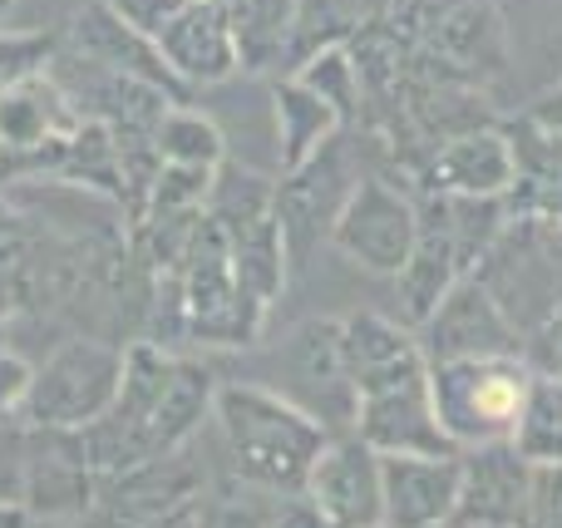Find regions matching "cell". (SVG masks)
Returning a JSON list of instances; mask_svg holds the SVG:
<instances>
[{
	"mask_svg": "<svg viewBox=\"0 0 562 528\" xmlns=\"http://www.w3.org/2000/svg\"><path fill=\"white\" fill-rule=\"evenodd\" d=\"M109 10H114L124 25H134L138 35H148V40H158V30L168 25V20L178 15V10L188 5V0H104Z\"/></svg>",
	"mask_w": 562,
	"mask_h": 528,
	"instance_id": "31",
	"label": "cell"
},
{
	"mask_svg": "<svg viewBox=\"0 0 562 528\" xmlns=\"http://www.w3.org/2000/svg\"><path fill=\"white\" fill-rule=\"evenodd\" d=\"M20 504L35 524H85L99 504V470L79 430L25 425V464H20Z\"/></svg>",
	"mask_w": 562,
	"mask_h": 528,
	"instance_id": "8",
	"label": "cell"
},
{
	"mask_svg": "<svg viewBox=\"0 0 562 528\" xmlns=\"http://www.w3.org/2000/svg\"><path fill=\"white\" fill-rule=\"evenodd\" d=\"M223 233V227H217ZM227 237V257H233V272H237V287L252 296L262 312H272L286 292V272H291V247H286V233H281V217L277 207L252 223L233 227Z\"/></svg>",
	"mask_w": 562,
	"mask_h": 528,
	"instance_id": "22",
	"label": "cell"
},
{
	"mask_svg": "<svg viewBox=\"0 0 562 528\" xmlns=\"http://www.w3.org/2000/svg\"><path fill=\"white\" fill-rule=\"evenodd\" d=\"M223 15L233 25L243 75H267L291 55L296 0H223Z\"/></svg>",
	"mask_w": 562,
	"mask_h": 528,
	"instance_id": "23",
	"label": "cell"
},
{
	"mask_svg": "<svg viewBox=\"0 0 562 528\" xmlns=\"http://www.w3.org/2000/svg\"><path fill=\"white\" fill-rule=\"evenodd\" d=\"M419 45H425L419 55L435 69L479 89L508 69V35L488 0H454V5H445Z\"/></svg>",
	"mask_w": 562,
	"mask_h": 528,
	"instance_id": "15",
	"label": "cell"
},
{
	"mask_svg": "<svg viewBox=\"0 0 562 528\" xmlns=\"http://www.w3.org/2000/svg\"><path fill=\"white\" fill-rule=\"evenodd\" d=\"M0 528H35V519L20 499H0Z\"/></svg>",
	"mask_w": 562,
	"mask_h": 528,
	"instance_id": "36",
	"label": "cell"
},
{
	"mask_svg": "<svg viewBox=\"0 0 562 528\" xmlns=\"http://www.w3.org/2000/svg\"><path fill=\"white\" fill-rule=\"evenodd\" d=\"M533 464L514 450V440L464 450V490H459L454 524L464 528H524Z\"/></svg>",
	"mask_w": 562,
	"mask_h": 528,
	"instance_id": "17",
	"label": "cell"
},
{
	"mask_svg": "<svg viewBox=\"0 0 562 528\" xmlns=\"http://www.w3.org/2000/svg\"><path fill=\"white\" fill-rule=\"evenodd\" d=\"M429 366L464 361V356H514L524 351V332L508 322V312L494 302L479 277H459L445 292V302L415 326Z\"/></svg>",
	"mask_w": 562,
	"mask_h": 528,
	"instance_id": "10",
	"label": "cell"
},
{
	"mask_svg": "<svg viewBox=\"0 0 562 528\" xmlns=\"http://www.w3.org/2000/svg\"><path fill=\"white\" fill-rule=\"evenodd\" d=\"M514 450L528 464H562V375L533 371L528 401L514 425Z\"/></svg>",
	"mask_w": 562,
	"mask_h": 528,
	"instance_id": "25",
	"label": "cell"
},
{
	"mask_svg": "<svg viewBox=\"0 0 562 528\" xmlns=\"http://www.w3.org/2000/svg\"><path fill=\"white\" fill-rule=\"evenodd\" d=\"M178 528H203V524H198V519H183V524H178Z\"/></svg>",
	"mask_w": 562,
	"mask_h": 528,
	"instance_id": "39",
	"label": "cell"
},
{
	"mask_svg": "<svg viewBox=\"0 0 562 528\" xmlns=\"http://www.w3.org/2000/svg\"><path fill=\"white\" fill-rule=\"evenodd\" d=\"M508 148H514V183L504 203L508 217H533L562 233V124L533 114L504 119Z\"/></svg>",
	"mask_w": 562,
	"mask_h": 528,
	"instance_id": "16",
	"label": "cell"
},
{
	"mask_svg": "<svg viewBox=\"0 0 562 528\" xmlns=\"http://www.w3.org/2000/svg\"><path fill=\"white\" fill-rule=\"evenodd\" d=\"M178 277V296H183V332L203 346H252L262 341L267 316L252 296L237 287L233 257H227V237L217 233V223L203 213L188 252L178 257V267H168Z\"/></svg>",
	"mask_w": 562,
	"mask_h": 528,
	"instance_id": "5",
	"label": "cell"
},
{
	"mask_svg": "<svg viewBox=\"0 0 562 528\" xmlns=\"http://www.w3.org/2000/svg\"><path fill=\"white\" fill-rule=\"evenodd\" d=\"M272 114H277V164H281V173H296V168L311 164L336 134H346L336 109H330L316 89L301 85L296 75H286V79L272 85Z\"/></svg>",
	"mask_w": 562,
	"mask_h": 528,
	"instance_id": "21",
	"label": "cell"
},
{
	"mask_svg": "<svg viewBox=\"0 0 562 528\" xmlns=\"http://www.w3.org/2000/svg\"><path fill=\"white\" fill-rule=\"evenodd\" d=\"M30 375H35V366H30L25 356L10 351V346L0 341V425L20 420V405H25Z\"/></svg>",
	"mask_w": 562,
	"mask_h": 528,
	"instance_id": "30",
	"label": "cell"
},
{
	"mask_svg": "<svg viewBox=\"0 0 562 528\" xmlns=\"http://www.w3.org/2000/svg\"><path fill=\"white\" fill-rule=\"evenodd\" d=\"M508 183H514V148L504 124H479L439 138L415 168V193L504 198Z\"/></svg>",
	"mask_w": 562,
	"mask_h": 528,
	"instance_id": "14",
	"label": "cell"
},
{
	"mask_svg": "<svg viewBox=\"0 0 562 528\" xmlns=\"http://www.w3.org/2000/svg\"><path fill=\"white\" fill-rule=\"evenodd\" d=\"M119 381H124L119 346L94 341V336H69L35 366L25 405H20V425L85 430L119 401Z\"/></svg>",
	"mask_w": 562,
	"mask_h": 528,
	"instance_id": "6",
	"label": "cell"
},
{
	"mask_svg": "<svg viewBox=\"0 0 562 528\" xmlns=\"http://www.w3.org/2000/svg\"><path fill=\"white\" fill-rule=\"evenodd\" d=\"M272 528H336L306 494H281L277 509H272Z\"/></svg>",
	"mask_w": 562,
	"mask_h": 528,
	"instance_id": "34",
	"label": "cell"
},
{
	"mask_svg": "<svg viewBox=\"0 0 562 528\" xmlns=\"http://www.w3.org/2000/svg\"><path fill=\"white\" fill-rule=\"evenodd\" d=\"M419 198V237H415V252L409 262L400 267L395 277V296H400V322L405 326H419L439 302L445 292L464 277L459 267V252H454V233H449V207H445V193H415Z\"/></svg>",
	"mask_w": 562,
	"mask_h": 528,
	"instance_id": "20",
	"label": "cell"
},
{
	"mask_svg": "<svg viewBox=\"0 0 562 528\" xmlns=\"http://www.w3.org/2000/svg\"><path fill=\"white\" fill-rule=\"evenodd\" d=\"M419 237V198L415 188H400L380 173H360L346 193L336 223H330V247L346 262H356L370 277L395 282L400 267L409 262Z\"/></svg>",
	"mask_w": 562,
	"mask_h": 528,
	"instance_id": "7",
	"label": "cell"
},
{
	"mask_svg": "<svg viewBox=\"0 0 562 528\" xmlns=\"http://www.w3.org/2000/svg\"><path fill=\"white\" fill-rule=\"evenodd\" d=\"M10 10H15V0H0V25L10 20Z\"/></svg>",
	"mask_w": 562,
	"mask_h": 528,
	"instance_id": "37",
	"label": "cell"
},
{
	"mask_svg": "<svg viewBox=\"0 0 562 528\" xmlns=\"http://www.w3.org/2000/svg\"><path fill=\"white\" fill-rule=\"evenodd\" d=\"M59 49V30H10L0 25V99L25 79L45 75Z\"/></svg>",
	"mask_w": 562,
	"mask_h": 528,
	"instance_id": "28",
	"label": "cell"
},
{
	"mask_svg": "<svg viewBox=\"0 0 562 528\" xmlns=\"http://www.w3.org/2000/svg\"><path fill=\"white\" fill-rule=\"evenodd\" d=\"M356 178L360 173L346 158V134H336L311 164H301L296 173L277 178V217H281V233H286L291 262L311 257L316 243H330V223H336L346 193L356 188Z\"/></svg>",
	"mask_w": 562,
	"mask_h": 528,
	"instance_id": "11",
	"label": "cell"
},
{
	"mask_svg": "<svg viewBox=\"0 0 562 528\" xmlns=\"http://www.w3.org/2000/svg\"><path fill=\"white\" fill-rule=\"evenodd\" d=\"M524 528H562V464H533Z\"/></svg>",
	"mask_w": 562,
	"mask_h": 528,
	"instance_id": "29",
	"label": "cell"
},
{
	"mask_svg": "<svg viewBox=\"0 0 562 528\" xmlns=\"http://www.w3.org/2000/svg\"><path fill=\"white\" fill-rule=\"evenodd\" d=\"M429 385H435V411L445 435L459 450H474V445L514 440L518 411H524L528 385H533V361L524 351L435 361Z\"/></svg>",
	"mask_w": 562,
	"mask_h": 528,
	"instance_id": "3",
	"label": "cell"
},
{
	"mask_svg": "<svg viewBox=\"0 0 562 528\" xmlns=\"http://www.w3.org/2000/svg\"><path fill=\"white\" fill-rule=\"evenodd\" d=\"M291 75H296L306 89H316V94L336 109L340 128L360 124V114H366V79H360V65H356V55H350V45L316 49V55L296 59Z\"/></svg>",
	"mask_w": 562,
	"mask_h": 528,
	"instance_id": "26",
	"label": "cell"
},
{
	"mask_svg": "<svg viewBox=\"0 0 562 528\" xmlns=\"http://www.w3.org/2000/svg\"><path fill=\"white\" fill-rule=\"evenodd\" d=\"M370 25L366 0H296V30H291V59H306L316 49L350 45Z\"/></svg>",
	"mask_w": 562,
	"mask_h": 528,
	"instance_id": "27",
	"label": "cell"
},
{
	"mask_svg": "<svg viewBox=\"0 0 562 528\" xmlns=\"http://www.w3.org/2000/svg\"><path fill=\"white\" fill-rule=\"evenodd\" d=\"M350 430L380 454H454L459 445L445 435L435 411L425 346L405 361L356 381V420Z\"/></svg>",
	"mask_w": 562,
	"mask_h": 528,
	"instance_id": "4",
	"label": "cell"
},
{
	"mask_svg": "<svg viewBox=\"0 0 562 528\" xmlns=\"http://www.w3.org/2000/svg\"><path fill=\"white\" fill-rule=\"evenodd\" d=\"M524 356H528V361H533V371L562 375V302L553 306V316H548V322L538 326L533 336H528Z\"/></svg>",
	"mask_w": 562,
	"mask_h": 528,
	"instance_id": "32",
	"label": "cell"
},
{
	"mask_svg": "<svg viewBox=\"0 0 562 528\" xmlns=\"http://www.w3.org/2000/svg\"><path fill=\"white\" fill-rule=\"evenodd\" d=\"M85 124L55 75H35L0 99V178H49L59 148Z\"/></svg>",
	"mask_w": 562,
	"mask_h": 528,
	"instance_id": "9",
	"label": "cell"
},
{
	"mask_svg": "<svg viewBox=\"0 0 562 528\" xmlns=\"http://www.w3.org/2000/svg\"><path fill=\"white\" fill-rule=\"evenodd\" d=\"M20 464H25V425H0V499H20Z\"/></svg>",
	"mask_w": 562,
	"mask_h": 528,
	"instance_id": "33",
	"label": "cell"
},
{
	"mask_svg": "<svg viewBox=\"0 0 562 528\" xmlns=\"http://www.w3.org/2000/svg\"><path fill=\"white\" fill-rule=\"evenodd\" d=\"M45 528H89V519L85 524H45Z\"/></svg>",
	"mask_w": 562,
	"mask_h": 528,
	"instance_id": "38",
	"label": "cell"
},
{
	"mask_svg": "<svg viewBox=\"0 0 562 528\" xmlns=\"http://www.w3.org/2000/svg\"><path fill=\"white\" fill-rule=\"evenodd\" d=\"M207 528H272V514H257V509H217Z\"/></svg>",
	"mask_w": 562,
	"mask_h": 528,
	"instance_id": "35",
	"label": "cell"
},
{
	"mask_svg": "<svg viewBox=\"0 0 562 528\" xmlns=\"http://www.w3.org/2000/svg\"><path fill=\"white\" fill-rule=\"evenodd\" d=\"M464 490V450L380 454V504L390 528H449Z\"/></svg>",
	"mask_w": 562,
	"mask_h": 528,
	"instance_id": "13",
	"label": "cell"
},
{
	"mask_svg": "<svg viewBox=\"0 0 562 528\" xmlns=\"http://www.w3.org/2000/svg\"><path fill=\"white\" fill-rule=\"evenodd\" d=\"M213 420L227 445L237 484L257 494H301L311 464H316L321 445H326V425L306 411L301 401L272 391L257 381H223L213 395Z\"/></svg>",
	"mask_w": 562,
	"mask_h": 528,
	"instance_id": "2",
	"label": "cell"
},
{
	"mask_svg": "<svg viewBox=\"0 0 562 528\" xmlns=\"http://www.w3.org/2000/svg\"><path fill=\"white\" fill-rule=\"evenodd\" d=\"M301 494L336 528H375L385 519V504H380V450H370L356 430L326 435Z\"/></svg>",
	"mask_w": 562,
	"mask_h": 528,
	"instance_id": "12",
	"label": "cell"
},
{
	"mask_svg": "<svg viewBox=\"0 0 562 528\" xmlns=\"http://www.w3.org/2000/svg\"><path fill=\"white\" fill-rule=\"evenodd\" d=\"M158 164L173 168H223L227 164V138L217 128V119L198 114L188 104H168V114L154 128Z\"/></svg>",
	"mask_w": 562,
	"mask_h": 528,
	"instance_id": "24",
	"label": "cell"
},
{
	"mask_svg": "<svg viewBox=\"0 0 562 528\" xmlns=\"http://www.w3.org/2000/svg\"><path fill=\"white\" fill-rule=\"evenodd\" d=\"M213 375L207 366L183 361L158 341L124 346V381H119V401L85 425V450L94 460L99 480L119 470H134L158 454L188 450L198 425L213 415Z\"/></svg>",
	"mask_w": 562,
	"mask_h": 528,
	"instance_id": "1",
	"label": "cell"
},
{
	"mask_svg": "<svg viewBox=\"0 0 562 528\" xmlns=\"http://www.w3.org/2000/svg\"><path fill=\"white\" fill-rule=\"evenodd\" d=\"M375 528H390V524H375Z\"/></svg>",
	"mask_w": 562,
	"mask_h": 528,
	"instance_id": "40",
	"label": "cell"
},
{
	"mask_svg": "<svg viewBox=\"0 0 562 528\" xmlns=\"http://www.w3.org/2000/svg\"><path fill=\"white\" fill-rule=\"evenodd\" d=\"M154 45H158V55H164V65L173 69L178 85L217 89L243 75V59H237V40L223 15V0H213V5L188 0V5L158 30Z\"/></svg>",
	"mask_w": 562,
	"mask_h": 528,
	"instance_id": "19",
	"label": "cell"
},
{
	"mask_svg": "<svg viewBox=\"0 0 562 528\" xmlns=\"http://www.w3.org/2000/svg\"><path fill=\"white\" fill-rule=\"evenodd\" d=\"M59 55L85 59V65L119 69V75L154 79V85H164L168 94H183V85H178L173 69L164 65V55H158L154 40L138 35L134 25H124V20H119L104 0L79 5L75 15L65 20V30H59Z\"/></svg>",
	"mask_w": 562,
	"mask_h": 528,
	"instance_id": "18",
	"label": "cell"
}]
</instances>
